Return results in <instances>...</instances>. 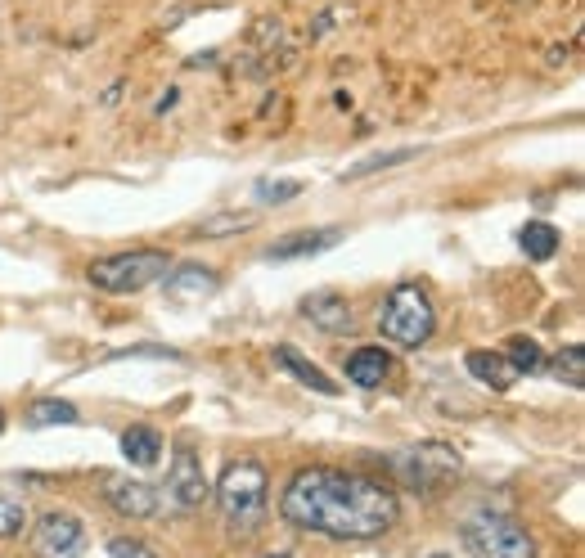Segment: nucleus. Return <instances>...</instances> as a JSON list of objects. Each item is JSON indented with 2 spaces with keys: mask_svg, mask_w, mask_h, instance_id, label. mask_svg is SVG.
Wrapping results in <instances>:
<instances>
[{
  "mask_svg": "<svg viewBox=\"0 0 585 558\" xmlns=\"http://www.w3.org/2000/svg\"><path fill=\"white\" fill-rule=\"evenodd\" d=\"M288 527L329 540H374L396 522V491L365 473L302 468L279 500Z\"/></svg>",
  "mask_w": 585,
  "mask_h": 558,
  "instance_id": "nucleus-1",
  "label": "nucleus"
},
{
  "mask_svg": "<svg viewBox=\"0 0 585 558\" xmlns=\"http://www.w3.org/2000/svg\"><path fill=\"white\" fill-rule=\"evenodd\" d=\"M270 482L266 468L252 464V459H239L221 473V486H216V500H221V513L230 522V531H257L261 518H266V500H270Z\"/></svg>",
  "mask_w": 585,
  "mask_h": 558,
  "instance_id": "nucleus-2",
  "label": "nucleus"
},
{
  "mask_svg": "<svg viewBox=\"0 0 585 558\" xmlns=\"http://www.w3.org/2000/svg\"><path fill=\"white\" fill-rule=\"evenodd\" d=\"M167 270H171V257L162 248H131V252H113V257H95L86 275L95 288L122 297V293H144Z\"/></svg>",
  "mask_w": 585,
  "mask_h": 558,
  "instance_id": "nucleus-3",
  "label": "nucleus"
},
{
  "mask_svg": "<svg viewBox=\"0 0 585 558\" xmlns=\"http://www.w3.org/2000/svg\"><path fill=\"white\" fill-rule=\"evenodd\" d=\"M378 329L387 342L396 347H423L437 329V311H432V297L419 284H396L387 293L383 311H378Z\"/></svg>",
  "mask_w": 585,
  "mask_h": 558,
  "instance_id": "nucleus-4",
  "label": "nucleus"
},
{
  "mask_svg": "<svg viewBox=\"0 0 585 558\" xmlns=\"http://www.w3.org/2000/svg\"><path fill=\"white\" fill-rule=\"evenodd\" d=\"M464 545L473 558H536V545H531L527 527H518L504 513H473L464 522Z\"/></svg>",
  "mask_w": 585,
  "mask_h": 558,
  "instance_id": "nucleus-5",
  "label": "nucleus"
},
{
  "mask_svg": "<svg viewBox=\"0 0 585 558\" xmlns=\"http://www.w3.org/2000/svg\"><path fill=\"white\" fill-rule=\"evenodd\" d=\"M32 554L36 558H81L86 554V527L72 513H45L32 527Z\"/></svg>",
  "mask_w": 585,
  "mask_h": 558,
  "instance_id": "nucleus-6",
  "label": "nucleus"
},
{
  "mask_svg": "<svg viewBox=\"0 0 585 558\" xmlns=\"http://www.w3.org/2000/svg\"><path fill=\"white\" fill-rule=\"evenodd\" d=\"M99 486H104V500L122 518H153L158 513V491L149 482H135V477L122 473H99Z\"/></svg>",
  "mask_w": 585,
  "mask_h": 558,
  "instance_id": "nucleus-7",
  "label": "nucleus"
},
{
  "mask_svg": "<svg viewBox=\"0 0 585 558\" xmlns=\"http://www.w3.org/2000/svg\"><path fill=\"white\" fill-rule=\"evenodd\" d=\"M167 495L180 504V509H198V504L212 495V486H207L203 464L194 459V450H176L171 473H167Z\"/></svg>",
  "mask_w": 585,
  "mask_h": 558,
  "instance_id": "nucleus-8",
  "label": "nucleus"
},
{
  "mask_svg": "<svg viewBox=\"0 0 585 558\" xmlns=\"http://www.w3.org/2000/svg\"><path fill=\"white\" fill-rule=\"evenodd\" d=\"M396 468H401L410 482L419 486H432L441 482V477H450L459 468V455L450 446H423V450H401L396 455Z\"/></svg>",
  "mask_w": 585,
  "mask_h": 558,
  "instance_id": "nucleus-9",
  "label": "nucleus"
},
{
  "mask_svg": "<svg viewBox=\"0 0 585 558\" xmlns=\"http://www.w3.org/2000/svg\"><path fill=\"white\" fill-rule=\"evenodd\" d=\"M162 288H167L171 302L189 306V302H203V297H212L216 288H221V279H216V270L185 261V266H176V270H167V275H162Z\"/></svg>",
  "mask_w": 585,
  "mask_h": 558,
  "instance_id": "nucleus-10",
  "label": "nucleus"
},
{
  "mask_svg": "<svg viewBox=\"0 0 585 558\" xmlns=\"http://www.w3.org/2000/svg\"><path fill=\"white\" fill-rule=\"evenodd\" d=\"M302 315L324 333H351L356 329V315H351L347 297L333 293V288H320V293L302 297Z\"/></svg>",
  "mask_w": 585,
  "mask_h": 558,
  "instance_id": "nucleus-11",
  "label": "nucleus"
},
{
  "mask_svg": "<svg viewBox=\"0 0 585 558\" xmlns=\"http://www.w3.org/2000/svg\"><path fill=\"white\" fill-rule=\"evenodd\" d=\"M338 239H342V230H338V225H329V230H302V234H288V239L270 243V248H266V261H297V257H315V252H329Z\"/></svg>",
  "mask_w": 585,
  "mask_h": 558,
  "instance_id": "nucleus-12",
  "label": "nucleus"
},
{
  "mask_svg": "<svg viewBox=\"0 0 585 558\" xmlns=\"http://www.w3.org/2000/svg\"><path fill=\"white\" fill-rule=\"evenodd\" d=\"M270 356H275V365H279V369H288V374H293L297 383H306V387H311V392H320V396H338V383H333V378L324 374L320 365H311V360H306L297 347L279 342V347L270 351Z\"/></svg>",
  "mask_w": 585,
  "mask_h": 558,
  "instance_id": "nucleus-13",
  "label": "nucleus"
},
{
  "mask_svg": "<svg viewBox=\"0 0 585 558\" xmlns=\"http://www.w3.org/2000/svg\"><path fill=\"white\" fill-rule=\"evenodd\" d=\"M468 374H473L477 383L495 387V392H509V387L518 383V369H513L500 351H468Z\"/></svg>",
  "mask_w": 585,
  "mask_h": 558,
  "instance_id": "nucleus-14",
  "label": "nucleus"
},
{
  "mask_svg": "<svg viewBox=\"0 0 585 558\" xmlns=\"http://www.w3.org/2000/svg\"><path fill=\"white\" fill-rule=\"evenodd\" d=\"M387 374H392V360H387L383 347H360V351H351L347 378H351L356 387H383Z\"/></svg>",
  "mask_w": 585,
  "mask_h": 558,
  "instance_id": "nucleus-15",
  "label": "nucleus"
},
{
  "mask_svg": "<svg viewBox=\"0 0 585 558\" xmlns=\"http://www.w3.org/2000/svg\"><path fill=\"white\" fill-rule=\"evenodd\" d=\"M122 455L140 468H153L162 459V437L153 428H126L122 432Z\"/></svg>",
  "mask_w": 585,
  "mask_h": 558,
  "instance_id": "nucleus-16",
  "label": "nucleus"
},
{
  "mask_svg": "<svg viewBox=\"0 0 585 558\" xmlns=\"http://www.w3.org/2000/svg\"><path fill=\"white\" fill-rule=\"evenodd\" d=\"M518 243H522V252H527L531 261H549L558 252V243H563V234H558L549 221H531V225H522Z\"/></svg>",
  "mask_w": 585,
  "mask_h": 558,
  "instance_id": "nucleus-17",
  "label": "nucleus"
},
{
  "mask_svg": "<svg viewBox=\"0 0 585 558\" xmlns=\"http://www.w3.org/2000/svg\"><path fill=\"white\" fill-rule=\"evenodd\" d=\"M27 423L32 428H54V423H77V405L72 401H59V396H45L27 410Z\"/></svg>",
  "mask_w": 585,
  "mask_h": 558,
  "instance_id": "nucleus-18",
  "label": "nucleus"
},
{
  "mask_svg": "<svg viewBox=\"0 0 585 558\" xmlns=\"http://www.w3.org/2000/svg\"><path fill=\"white\" fill-rule=\"evenodd\" d=\"M554 378L567 387H585V347L581 342H572V347H563L554 356Z\"/></svg>",
  "mask_w": 585,
  "mask_h": 558,
  "instance_id": "nucleus-19",
  "label": "nucleus"
},
{
  "mask_svg": "<svg viewBox=\"0 0 585 558\" xmlns=\"http://www.w3.org/2000/svg\"><path fill=\"white\" fill-rule=\"evenodd\" d=\"M504 360H509L518 374H536L540 365H545V356H540V347H536V338H509V347L500 351Z\"/></svg>",
  "mask_w": 585,
  "mask_h": 558,
  "instance_id": "nucleus-20",
  "label": "nucleus"
},
{
  "mask_svg": "<svg viewBox=\"0 0 585 558\" xmlns=\"http://www.w3.org/2000/svg\"><path fill=\"white\" fill-rule=\"evenodd\" d=\"M252 225H257V212H225V216H207L198 225V234L203 239H221V234H239V230H252Z\"/></svg>",
  "mask_w": 585,
  "mask_h": 558,
  "instance_id": "nucleus-21",
  "label": "nucleus"
},
{
  "mask_svg": "<svg viewBox=\"0 0 585 558\" xmlns=\"http://www.w3.org/2000/svg\"><path fill=\"white\" fill-rule=\"evenodd\" d=\"M410 158H419V149H414V144H405V149H392V153H374V158H365V162H356V167H347V176H342V180L374 176V171L396 167V162H410Z\"/></svg>",
  "mask_w": 585,
  "mask_h": 558,
  "instance_id": "nucleus-22",
  "label": "nucleus"
},
{
  "mask_svg": "<svg viewBox=\"0 0 585 558\" xmlns=\"http://www.w3.org/2000/svg\"><path fill=\"white\" fill-rule=\"evenodd\" d=\"M252 194L261 198V203H288V198H297L302 194V180H257V185H252Z\"/></svg>",
  "mask_w": 585,
  "mask_h": 558,
  "instance_id": "nucleus-23",
  "label": "nucleus"
},
{
  "mask_svg": "<svg viewBox=\"0 0 585 558\" xmlns=\"http://www.w3.org/2000/svg\"><path fill=\"white\" fill-rule=\"evenodd\" d=\"M23 527H27V509H23V500H9V495H0V540L18 536Z\"/></svg>",
  "mask_w": 585,
  "mask_h": 558,
  "instance_id": "nucleus-24",
  "label": "nucleus"
},
{
  "mask_svg": "<svg viewBox=\"0 0 585 558\" xmlns=\"http://www.w3.org/2000/svg\"><path fill=\"white\" fill-rule=\"evenodd\" d=\"M108 549H113L117 558H158L153 549H144L140 540H108Z\"/></svg>",
  "mask_w": 585,
  "mask_h": 558,
  "instance_id": "nucleus-25",
  "label": "nucleus"
},
{
  "mask_svg": "<svg viewBox=\"0 0 585 558\" xmlns=\"http://www.w3.org/2000/svg\"><path fill=\"white\" fill-rule=\"evenodd\" d=\"M0 432H5V410H0Z\"/></svg>",
  "mask_w": 585,
  "mask_h": 558,
  "instance_id": "nucleus-26",
  "label": "nucleus"
},
{
  "mask_svg": "<svg viewBox=\"0 0 585 558\" xmlns=\"http://www.w3.org/2000/svg\"><path fill=\"white\" fill-rule=\"evenodd\" d=\"M270 558H293V554H270Z\"/></svg>",
  "mask_w": 585,
  "mask_h": 558,
  "instance_id": "nucleus-27",
  "label": "nucleus"
},
{
  "mask_svg": "<svg viewBox=\"0 0 585 558\" xmlns=\"http://www.w3.org/2000/svg\"><path fill=\"white\" fill-rule=\"evenodd\" d=\"M432 558H446V554H432Z\"/></svg>",
  "mask_w": 585,
  "mask_h": 558,
  "instance_id": "nucleus-28",
  "label": "nucleus"
}]
</instances>
